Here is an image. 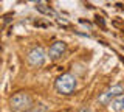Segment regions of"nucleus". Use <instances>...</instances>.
<instances>
[{
  "instance_id": "5",
  "label": "nucleus",
  "mask_w": 124,
  "mask_h": 112,
  "mask_svg": "<svg viewBox=\"0 0 124 112\" xmlns=\"http://www.w3.org/2000/svg\"><path fill=\"white\" fill-rule=\"evenodd\" d=\"M64 52H65V42L57 41L50 47V58H51V59H57L59 56H62Z\"/></svg>"
},
{
  "instance_id": "1",
  "label": "nucleus",
  "mask_w": 124,
  "mask_h": 112,
  "mask_svg": "<svg viewBox=\"0 0 124 112\" xmlns=\"http://www.w3.org/2000/svg\"><path fill=\"white\" fill-rule=\"evenodd\" d=\"M75 87H76V79H75V76L68 75V73L59 76L56 81V89L59 92H62V94H70V92L75 90Z\"/></svg>"
},
{
  "instance_id": "6",
  "label": "nucleus",
  "mask_w": 124,
  "mask_h": 112,
  "mask_svg": "<svg viewBox=\"0 0 124 112\" xmlns=\"http://www.w3.org/2000/svg\"><path fill=\"white\" fill-rule=\"evenodd\" d=\"M110 111L113 112H124V96H119V98L110 101Z\"/></svg>"
},
{
  "instance_id": "2",
  "label": "nucleus",
  "mask_w": 124,
  "mask_h": 112,
  "mask_svg": "<svg viewBox=\"0 0 124 112\" xmlns=\"http://www.w3.org/2000/svg\"><path fill=\"white\" fill-rule=\"evenodd\" d=\"M31 104V98L26 94H17L11 98V107L14 111H20V109H25Z\"/></svg>"
},
{
  "instance_id": "3",
  "label": "nucleus",
  "mask_w": 124,
  "mask_h": 112,
  "mask_svg": "<svg viewBox=\"0 0 124 112\" xmlns=\"http://www.w3.org/2000/svg\"><path fill=\"white\" fill-rule=\"evenodd\" d=\"M28 61L33 65H42L45 61V53L42 48H33L28 55Z\"/></svg>"
},
{
  "instance_id": "4",
  "label": "nucleus",
  "mask_w": 124,
  "mask_h": 112,
  "mask_svg": "<svg viewBox=\"0 0 124 112\" xmlns=\"http://www.w3.org/2000/svg\"><path fill=\"white\" fill-rule=\"evenodd\" d=\"M123 90H124L123 86H113V87L107 89V90L99 96V101H101V103H108V101H112V98H113V96H118L119 94H123Z\"/></svg>"
}]
</instances>
